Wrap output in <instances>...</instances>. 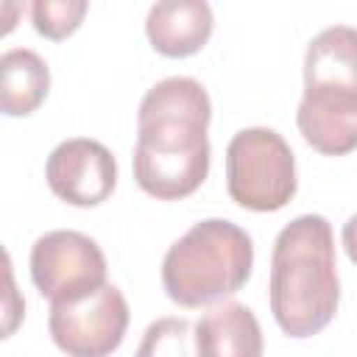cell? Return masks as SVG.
<instances>
[{
	"mask_svg": "<svg viewBox=\"0 0 357 357\" xmlns=\"http://www.w3.org/2000/svg\"><path fill=\"white\" fill-rule=\"evenodd\" d=\"M296 156L284 137L265 126L237 131L226 148V190L251 212H276L296 195Z\"/></svg>",
	"mask_w": 357,
	"mask_h": 357,
	"instance_id": "4",
	"label": "cell"
},
{
	"mask_svg": "<svg viewBox=\"0 0 357 357\" xmlns=\"http://www.w3.org/2000/svg\"><path fill=\"white\" fill-rule=\"evenodd\" d=\"M86 8V0H33L31 20L36 33L47 39H67L73 31H78Z\"/></svg>",
	"mask_w": 357,
	"mask_h": 357,
	"instance_id": "14",
	"label": "cell"
},
{
	"mask_svg": "<svg viewBox=\"0 0 357 357\" xmlns=\"http://www.w3.org/2000/svg\"><path fill=\"white\" fill-rule=\"evenodd\" d=\"M134 357H198L195 326L178 315L156 318L148 324Z\"/></svg>",
	"mask_w": 357,
	"mask_h": 357,
	"instance_id": "13",
	"label": "cell"
},
{
	"mask_svg": "<svg viewBox=\"0 0 357 357\" xmlns=\"http://www.w3.org/2000/svg\"><path fill=\"white\" fill-rule=\"evenodd\" d=\"M254 243L245 229L226 218H206L190 226L162 259V284L181 307L220 304L251 276Z\"/></svg>",
	"mask_w": 357,
	"mask_h": 357,
	"instance_id": "3",
	"label": "cell"
},
{
	"mask_svg": "<svg viewBox=\"0 0 357 357\" xmlns=\"http://www.w3.org/2000/svg\"><path fill=\"white\" fill-rule=\"evenodd\" d=\"M198 357H262L257 315L240 301L212 304L195 324Z\"/></svg>",
	"mask_w": 357,
	"mask_h": 357,
	"instance_id": "10",
	"label": "cell"
},
{
	"mask_svg": "<svg viewBox=\"0 0 357 357\" xmlns=\"http://www.w3.org/2000/svg\"><path fill=\"white\" fill-rule=\"evenodd\" d=\"M47 329L67 357H109L126 337L128 301L112 282L75 301L50 304Z\"/></svg>",
	"mask_w": 357,
	"mask_h": 357,
	"instance_id": "5",
	"label": "cell"
},
{
	"mask_svg": "<svg viewBox=\"0 0 357 357\" xmlns=\"http://www.w3.org/2000/svg\"><path fill=\"white\" fill-rule=\"evenodd\" d=\"M212 8L204 0H162L153 3L145 20L148 42L167 59L198 53L212 36Z\"/></svg>",
	"mask_w": 357,
	"mask_h": 357,
	"instance_id": "9",
	"label": "cell"
},
{
	"mask_svg": "<svg viewBox=\"0 0 357 357\" xmlns=\"http://www.w3.org/2000/svg\"><path fill=\"white\" fill-rule=\"evenodd\" d=\"M340 240H343V248H346L349 259L357 265V212L343 223V234H340Z\"/></svg>",
	"mask_w": 357,
	"mask_h": 357,
	"instance_id": "16",
	"label": "cell"
},
{
	"mask_svg": "<svg viewBox=\"0 0 357 357\" xmlns=\"http://www.w3.org/2000/svg\"><path fill=\"white\" fill-rule=\"evenodd\" d=\"M304 89L357 95V28L332 25L312 36L304 53Z\"/></svg>",
	"mask_w": 357,
	"mask_h": 357,
	"instance_id": "11",
	"label": "cell"
},
{
	"mask_svg": "<svg viewBox=\"0 0 357 357\" xmlns=\"http://www.w3.org/2000/svg\"><path fill=\"white\" fill-rule=\"evenodd\" d=\"M212 103L201 81L170 75L153 84L137 112L134 178L159 201L192 195L209 173Z\"/></svg>",
	"mask_w": 357,
	"mask_h": 357,
	"instance_id": "1",
	"label": "cell"
},
{
	"mask_svg": "<svg viewBox=\"0 0 357 357\" xmlns=\"http://www.w3.org/2000/svg\"><path fill=\"white\" fill-rule=\"evenodd\" d=\"M298 131L310 148L326 156H343L357 148V95L304 89L298 112Z\"/></svg>",
	"mask_w": 357,
	"mask_h": 357,
	"instance_id": "8",
	"label": "cell"
},
{
	"mask_svg": "<svg viewBox=\"0 0 357 357\" xmlns=\"http://www.w3.org/2000/svg\"><path fill=\"white\" fill-rule=\"evenodd\" d=\"M268 301L290 337H312L335 318L340 279L332 226L324 215H298L276 234Z\"/></svg>",
	"mask_w": 357,
	"mask_h": 357,
	"instance_id": "2",
	"label": "cell"
},
{
	"mask_svg": "<svg viewBox=\"0 0 357 357\" xmlns=\"http://www.w3.org/2000/svg\"><path fill=\"white\" fill-rule=\"evenodd\" d=\"M50 89V70L36 50L11 47L0 56V109L6 117L33 114Z\"/></svg>",
	"mask_w": 357,
	"mask_h": 357,
	"instance_id": "12",
	"label": "cell"
},
{
	"mask_svg": "<svg viewBox=\"0 0 357 357\" xmlns=\"http://www.w3.org/2000/svg\"><path fill=\"white\" fill-rule=\"evenodd\" d=\"M31 279L50 304L75 301L106 284V257L89 234L53 229L31 245Z\"/></svg>",
	"mask_w": 357,
	"mask_h": 357,
	"instance_id": "6",
	"label": "cell"
},
{
	"mask_svg": "<svg viewBox=\"0 0 357 357\" xmlns=\"http://www.w3.org/2000/svg\"><path fill=\"white\" fill-rule=\"evenodd\" d=\"M47 184L56 198L70 206H98L117 184V162L112 151L89 137L59 142L45 165Z\"/></svg>",
	"mask_w": 357,
	"mask_h": 357,
	"instance_id": "7",
	"label": "cell"
},
{
	"mask_svg": "<svg viewBox=\"0 0 357 357\" xmlns=\"http://www.w3.org/2000/svg\"><path fill=\"white\" fill-rule=\"evenodd\" d=\"M6 284H8V290H6V326H3V337H8L11 332H14V326H17V321H20V315H22V310H25V304H17V307H11V301L17 298V290H14V276H11V259H8V254H6Z\"/></svg>",
	"mask_w": 357,
	"mask_h": 357,
	"instance_id": "15",
	"label": "cell"
}]
</instances>
